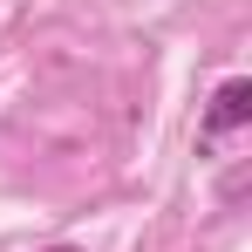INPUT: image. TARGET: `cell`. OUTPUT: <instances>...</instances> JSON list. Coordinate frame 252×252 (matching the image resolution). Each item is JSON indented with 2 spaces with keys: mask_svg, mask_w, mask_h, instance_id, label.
I'll return each mask as SVG.
<instances>
[{
  "mask_svg": "<svg viewBox=\"0 0 252 252\" xmlns=\"http://www.w3.org/2000/svg\"><path fill=\"white\" fill-rule=\"evenodd\" d=\"M246 116H252V82H246V75H232V82H225L218 95H211L205 123H198V143H205V150H218V143H225L232 129L246 123Z\"/></svg>",
  "mask_w": 252,
  "mask_h": 252,
  "instance_id": "obj_1",
  "label": "cell"
},
{
  "mask_svg": "<svg viewBox=\"0 0 252 252\" xmlns=\"http://www.w3.org/2000/svg\"><path fill=\"white\" fill-rule=\"evenodd\" d=\"M55 252H75V246H55Z\"/></svg>",
  "mask_w": 252,
  "mask_h": 252,
  "instance_id": "obj_2",
  "label": "cell"
}]
</instances>
